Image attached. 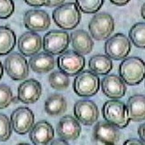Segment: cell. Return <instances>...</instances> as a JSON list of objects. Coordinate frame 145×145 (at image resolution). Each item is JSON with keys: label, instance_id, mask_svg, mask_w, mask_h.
<instances>
[{"label": "cell", "instance_id": "obj_1", "mask_svg": "<svg viewBox=\"0 0 145 145\" xmlns=\"http://www.w3.org/2000/svg\"><path fill=\"white\" fill-rule=\"evenodd\" d=\"M144 62L141 58H125L119 65L120 76L128 85H137L144 79Z\"/></svg>", "mask_w": 145, "mask_h": 145}, {"label": "cell", "instance_id": "obj_2", "mask_svg": "<svg viewBox=\"0 0 145 145\" xmlns=\"http://www.w3.org/2000/svg\"><path fill=\"white\" fill-rule=\"evenodd\" d=\"M52 18L57 25L65 30L76 28L81 21V13L76 3H67L58 6L52 12Z\"/></svg>", "mask_w": 145, "mask_h": 145}, {"label": "cell", "instance_id": "obj_3", "mask_svg": "<svg viewBox=\"0 0 145 145\" xmlns=\"http://www.w3.org/2000/svg\"><path fill=\"white\" fill-rule=\"evenodd\" d=\"M102 115L107 122L118 129L127 127L130 121L128 118L125 104L117 99L105 102L102 106Z\"/></svg>", "mask_w": 145, "mask_h": 145}, {"label": "cell", "instance_id": "obj_4", "mask_svg": "<svg viewBox=\"0 0 145 145\" xmlns=\"http://www.w3.org/2000/svg\"><path fill=\"white\" fill-rule=\"evenodd\" d=\"M100 88V78L91 70H85L77 74L73 89L80 97H91L98 93Z\"/></svg>", "mask_w": 145, "mask_h": 145}, {"label": "cell", "instance_id": "obj_5", "mask_svg": "<svg viewBox=\"0 0 145 145\" xmlns=\"http://www.w3.org/2000/svg\"><path fill=\"white\" fill-rule=\"evenodd\" d=\"M114 26V20L112 16L105 12H101L91 18L89 23V31L96 40H104L112 35Z\"/></svg>", "mask_w": 145, "mask_h": 145}, {"label": "cell", "instance_id": "obj_6", "mask_svg": "<svg viewBox=\"0 0 145 145\" xmlns=\"http://www.w3.org/2000/svg\"><path fill=\"white\" fill-rule=\"evenodd\" d=\"M70 43V36L65 31L51 30L48 32L42 40L44 51L52 55L62 54L67 50Z\"/></svg>", "mask_w": 145, "mask_h": 145}, {"label": "cell", "instance_id": "obj_7", "mask_svg": "<svg viewBox=\"0 0 145 145\" xmlns=\"http://www.w3.org/2000/svg\"><path fill=\"white\" fill-rule=\"evenodd\" d=\"M132 45L127 36L117 33L107 40L105 44V52L113 60H122L130 53Z\"/></svg>", "mask_w": 145, "mask_h": 145}, {"label": "cell", "instance_id": "obj_8", "mask_svg": "<svg viewBox=\"0 0 145 145\" xmlns=\"http://www.w3.org/2000/svg\"><path fill=\"white\" fill-rule=\"evenodd\" d=\"M4 67L6 72L12 80H25L29 76V63L26 58L18 52L9 54L5 59Z\"/></svg>", "mask_w": 145, "mask_h": 145}, {"label": "cell", "instance_id": "obj_9", "mask_svg": "<svg viewBox=\"0 0 145 145\" xmlns=\"http://www.w3.org/2000/svg\"><path fill=\"white\" fill-rule=\"evenodd\" d=\"M85 58L74 51L63 52L57 58V65L62 72L67 76H73L79 74L85 67Z\"/></svg>", "mask_w": 145, "mask_h": 145}, {"label": "cell", "instance_id": "obj_10", "mask_svg": "<svg viewBox=\"0 0 145 145\" xmlns=\"http://www.w3.org/2000/svg\"><path fill=\"white\" fill-rule=\"evenodd\" d=\"M35 117L33 111L28 107H18L11 114V123L12 129L16 133L26 135L34 125Z\"/></svg>", "mask_w": 145, "mask_h": 145}, {"label": "cell", "instance_id": "obj_11", "mask_svg": "<svg viewBox=\"0 0 145 145\" xmlns=\"http://www.w3.org/2000/svg\"><path fill=\"white\" fill-rule=\"evenodd\" d=\"M74 114L78 121L85 125H92L98 119V106L91 100H79L74 106Z\"/></svg>", "mask_w": 145, "mask_h": 145}, {"label": "cell", "instance_id": "obj_12", "mask_svg": "<svg viewBox=\"0 0 145 145\" xmlns=\"http://www.w3.org/2000/svg\"><path fill=\"white\" fill-rule=\"evenodd\" d=\"M23 22L26 29L36 33L47 30L51 25V19L46 11L33 9L25 13Z\"/></svg>", "mask_w": 145, "mask_h": 145}, {"label": "cell", "instance_id": "obj_13", "mask_svg": "<svg viewBox=\"0 0 145 145\" xmlns=\"http://www.w3.org/2000/svg\"><path fill=\"white\" fill-rule=\"evenodd\" d=\"M42 94V87L39 81L29 79L22 82L18 88V99L25 104L36 103Z\"/></svg>", "mask_w": 145, "mask_h": 145}, {"label": "cell", "instance_id": "obj_14", "mask_svg": "<svg viewBox=\"0 0 145 145\" xmlns=\"http://www.w3.org/2000/svg\"><path fill=\"white\" fill-rule=\"evenodd\" d=\"M103 93L113 99H118L124 96L127 91V87L122 79L115 74L107 75L101 82Z\"/></svg>", "mask_w": 145, "mask_h": 145}, {"label": "cell", "instance_id": "obj_15", "mask_svg": "<svg viewBox=\"0 0 145 145\" xmlns=\"http://www.w3.org/2000/svg\"><path fill=\"white\" fill-rule=\"evenodd\" d=\"M94 137L98 142L104 144H115L120 140L118 128L106 121H98L94 128Z\"/></svg>", "mask_w": 145, "mask_h": 145}, {"label": "cell", "instance_id": "obj_16", "mask_svg": "<svg viewBox=\"0 0 145 145\" xmlns=\"http://www.w3.org/2000/svg\"><path fill=\"white\" fill-rule=\"evenodd\" d=\"M54 136V129L47 121L36 122L29 133V139L34 145H48L53 140Z\"/></svg>", "mask_w": 145, "mask_h": 145}, {"label": "cell", "instance_id": "obj_17", "mask_svg": "<svg viewBox=\"0 0 145 145\" xmlns=\"http://www.w3.org/2000/svg\"><path fill=\"white\" fill-rule=\"evenodd\" d=\"M57 134L64 140H75L81 134V125L76 118L66 115L59 121L56 127Z\"/></svg>", "mask_w": 145, "mask_h": 145}, {"label": "cell", "instance_id": "obj_18", "mask_svg": "<svg viewBox=\"0 0 145 145\" xmlns=\"http://www.w3.org/2000/svg\"><path fill=\"white\" fill-rule=\"evenodd\" d=\"M19 51L26 57L37 54L42 47L41 36L35 32H26L18 40Z\"/></svg>", "mask_w": 145, "mask_h": 145}, {"label": "cell", "instance_id": "obj_19", "mask_svg": "<svg viewBox=\"0 0 145 145\" xmlns=\"http://www.w3.org/2000/svg\"><path fill=\"white\" fill-rule=\"evenodd\" d=\"M70 39L72 41L74 51L81 55L90 54L94 47V41L91 36L83 29H77L71 33Z\"/></svg>", "mask_w": 145, "mask_h": 145}, {"label": "cell", "instance_id": "obj_20", "mask_svg": "<svg viewBox=\"0 0 145 145\" xmlns=\"http://www.w3.org/2000/svg\"><path fill=\"white\" fill-rule=\"evenodd\" d=\"M29 65L33 72L36 73H46L50 72L56 66V59L52 54L40 52L31 56Z\"/></svg>", "mask_w": 145, "mask_h": 145}, {"label": "cell", "instance_id": "obj_21", "mask_svg": "<svg viewBox=\"0 0 145 145\" xmlns=\"http://www.w3.org/2000/svg\"><path fill=\"white\" fill-rule=\"evenodd\" d=\"M145 97L144 95H135L128 99L126 111L128 118L132 121H144L145 119Z\"/></svg>", "mask_w": 145, "mask_h": 145}, {"label": "cell", "instance_id": "obj_22", "mask_svg": "<svg viewBox=\"0 0 145 145\" xmlns=\"http://www.w3.org/2000/svg\"><path fill=\"white\" fill-rule=\"evenodd\" d=\"M68 108L65 98L60 94H52L45 100L44 110L49 116L57 117L64 114Z\"/></svg>", "mask_w": 145, "mask_h": 145}, {"label": "cell", "instance_id": "obj_23", "mask_svg": "<svg viewBox=\"0 0 145 145\" xmlns=\"http://www.w3.org/2000/svg\"><path fill=\"white\" fill-rule=\"evenodd\" d=\"M91 72L98 75H106L113 69L112 59L105 54H95L89 60Z\"/></svg>", "mask_w": 145, "mask_h": 145}, {"label": "cell", "instance_id": "obj_24", "mask_svg": "<svg viewBox=\"0 0 145 145\" xmlns=\"http://www.w3.org/2000/svg\"><path fill=\"white\" fill-rule=\"evenodd\" d=\"M15 32L7 26H0V55H6L14 50L16 44Z\"/></svg>", "mask_w": 145, "mask_h": 145}, {"label": "cell", "instance_id": "obj_25", "mask_svg": "<svg viewBox=\"0 0 145 145\" xmlns=\"http://www.w3.org/2000/svg\"><path fill=\"white\" fill-rule=\"evenodd\" d=\"M128 36L130 40L136 47L144 49L145 47L144 22H139L132 26L128 33Z\"/></svg>", "mask_w": 145, "mask_h": 145}, {"label": "cell", "instance_id": "obj_26", "mask_svg": "<svg viewBox=\"0 0 145 145\" xmlns=\"http://www.w3.org/2000/svg\"><path fill=\"white\" fill-rule=\"evenodd\" d=\"M48 83L56 90H64L70 84V79L61 71H54L48 76Z\"/></svg>", "mask_w": 145, "mask_h": 145}, {"label": "cell", "instance_id": "obj_27", "mask_svg": "<svg viewBox=\"0 0 145 145\" xmlns=\"http://www.w3.org/2000/svg\"><path fill=\"white\" fill-rule=\"evenodd\" d=\"M79 10L85 14H94L98 12L104 3V0H75Z\"/></svg>", "mask_w": 145, "mask_h": 145}, {"label": "cell", "instance_id": "obj_28", "mask_svg": "<svg viewBox=\"0 0 145 145\" xmlns=\"http://www.w3.org/2000/svg\"><path fill=\"white\" fill-rule=\"evenodd\" d=\"M12 134L11 121L6 114L0 113V141H7Z\"/></svg>", "mask_w": 145, "mask_h": 145}, {"label": "cell", "instance_id": "obj_29", "mask_svg": "<svg viewBox=\"0 0 145 145\" xmlns=\"http://www.w3.org/2000/svg\"><path fill=\"white\" fill-rule=\"evenodd\" d=\"M11 88L6 84H0V110L8 107L14 101Z\"/></svg>", "mask_w": 145, "mask_h": 145}, {"label": "cell", "instance_id": "obj_30", "mask_svg": "<svg viewBox=\"0 0 145 145\" xmlns=\"http://www.w3.org/2000/svg\"><path fill=\"white\" fill-rule=\"evenodd\" d=\"M15 11L14 0H0V18L7 19L13 14Z\"/></svg>", "mask_w": 145, "mask_h": 145}, {"label": "cell", "instance_id": "obj_31", "mask_svg": "<svg viewBox=\"0 0 145 145\" xmlns=\"http://www.w3.org/2000/svg\"><path fill=\"white\" fill-rule=\"evenodd\" d=\"M64 1L65 0H40V3L42 6L49 7L60 6V5L64 3Z\"/></svg>", "mask_w": 145, "mask_h": 145}, {"label": "cell", "instance_id": "obj_32", "mask_svg": "<svg viewBox=\"0 0 145 145\" xmlns=\"http://www.w3.org/2000/svg\"><path fill=\"white\" fill-rule=\"evenodd\" d=\"M123 145H144V143L137 139H129L124 142Z\"/></svg>", "mask_w": 145, "mask_h": 145}, {"label": "cell", "instance_id": "obj_33", "mask_svg": "<svg viewBox=\"0 0 145 145\" xmlns=\"http://www.w3.org/2000/svg\"><path fill=\"white\" fill-rule=\"evenodd\" d=\"M144 129H145V124L143 123L139 126V128H138V131H137L138 136H139V137H140V140H141L143 143H144Z\"/></svg>", "mask_w": 145, "mask_h": 145}, {"label": "cell", "instance_id": "obj_34", "mask_svg": "<svg viewBox=\"0 0 145 145\" xmlns=\"http://www.w3.org/2000/svg\"><path fill=\"white\" fill-rule=\"evenodd\" d=\"M49 145H70L68 144V142H67V140H64L63 139H56L54 140L53 141L51 142V144Z\"/></svg>", "mask_w": 145, "mask_h": 145}, {"label": "cell", "instance_id": "obj_35", "mask_svg": "<svg viewBox=\"0 0 145 145\" xmlns=\"http://www.w3.org/2000/svg\"><path fill=\"white\" fill-rule=\"evenodd\" d=\"M25 2L32 7H41L42 6L40 0H25Z\"/></svg>", "mask_w": 145, "mask_h": 145}, {"label": "cell", "instance_id": "obj_36", "mask_svg": "<svg viewBox=\"0 0 145 145\" xmlns=\"http://www.w3.org/2000/svg\"><path fill=\"white\" fill-rule=\"evenodd\" d=\"M130 0H110V2L114 5L117 6H124V5H126L128 3Z\"/></svg>", "mask_w": 145, "mask_h": 145}, {"label": "cell", "instance_id": "obj_37", "mask_svg": "<svg viewBox=\"0 0 145 145\" xmlns=\"http://www.w3.org/2000/svg\"><path fill=\"white\" fill-rule=\"evenodd\" d=\"M3 76V65L0 61V80L2 79Z\"/></svg>", "mask_w": 145, "mask_h": 145}, {"label": "cell", "instance_id": "obj_38", "mask_svg": "<svg viewBox=\"0 0 145 145\" xmlns=\"http://www.w3.org/2000/svg\"><path fill=\"white\" fill-rule=\"evenodd\" d=\"M141 16L144 18V3H143L141 7Z\"/></svg>", "mask_w": 145, "mask_h": 145}, {"label": "cell", "instance_id": "obj_39", "mask_svg": "<svg viewBox=\"0 0 145 145\" xmlns=\"http://www.w3.org/2000/svg\"><path fill=\"white\" fill-rule=\"evenodd\" d=\"M17 145H31L29 144H26V143H20V144H18Z\"/></svg>", "mask_w": 145, "mask_h": 145}, {"label": "cell", "instance_id": "obj_40", "mask_svg": "<svg viewBox=\"0 0 145 145\" xmlns=\"http://www.w3.org/2000/svg\"><path fill=\"white\" fill-rule=\"evenodd\" d=\"M105 145H115V144H105Z\"/></svg>", "mask_w": 145, "mask_h": 145}]
</instances>
